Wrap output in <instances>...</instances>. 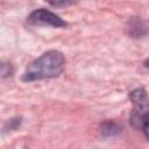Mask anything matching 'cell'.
<instances>
[{
  "instance_id": "cell-1",
  "label": "cell",
  "mask_w": 149,
  "mask_h": 149,
  "mask_svg": "<svg viewBox=\"0 0 149 149\" xmlns=\"http://www.w3.org/2000/svg\"><path fill=\"white\" fill-rule=\"evenodd\" d=\"M65 66L64 55L58 50H49L33 61L22 74L23 81H34L48 78H56Z\"/></svg>"
},
{
  "instance_id": "cell-3",
  "label": "cell",
  "mask_w": 149,
  "mask_h": 149,
  "mask_svg": "<svg viewBox=\"0 0 149 149\" xmlns=\"http://www.w3.org/2000/svg\"><path fill=\"white\" fill-rule=\"evenodd\" d=\"M149 120V100L134 105L129 115L130 125L136 129H142L143 125Z\"/></svg>"
},
{
  "instance_id": "cell-4",
  "label": "cell",
  "mask_w": 149,
  "mask_h": 149,
  "mask_svg": "<svg viewBox=\"0 0 149 149\" xmlns=\"http://www.w3.org/2000/svg\"><path fill=\"white\" fill-rule=\"evenodd\" d=\"M121 128L113 121H105L100 126V133L104 136H112L115 134H119Z\"/></svg>"
},
{
  "instance_id": "cell-2",
  "label": "cell",
  "mask_w": 149,
  "mask_h": 149,
  "mask_svg": "<svg viewBox=\"0 0 149 149\" xmlns=\"http://www.w3.org/2000/svg\"><path fill=\"white\" fill-rule=\"evenodd\" d=\"M27 21L33 26H51L56 28L68 26V23L63 19H61V16L45 8H38L31 12Z\"/></svg>"
},
{
  "instance_id": "cell-5",
  "label": "cell",
  "mask_w": 149,
  "mask_h": 149,
  "mask_svg": "<svg viewBox=\"0 0 149 149\" xmlns=\"http://www.w3.org/2000/svg\"><path fill=\"white\" fill-rule=\"evenodd\" d=\"M129 99L132 100L133 105H136V104H141V102H144V101H148V94L146 92V90L143 87H139V88H135L130 93H129Z\"/></svg>"
},
{
  "instance_id": "cell-6",
  "label": "cell",
  "mask_w": 149,
  "mask_h": 149,
  "mask_svg": "<svg viewBox=\"0 0 149 149\" xmlns=\"http://www.w3.org/2000/svg\"><path fill=\"white\" fill-rule=\"evenodd\" d=\"M142 132H143V134L146 135V137L149 140V120L143 125V127H142Z\"/></svg>"
},
{
  "instance_id": "cell-7",
  "label": "cell",
  "mask_w": 149,
  "mask_h": 149,
  "mask_svg": "<svg viewBox=\"0 0 149 149\" xmlns=\"http://www.w3.org/2000/svg\"><path fill=\"white\" fill-rule=\"evenodd\" d=\"M143 65H144V68H147V69H149V58L144 61V63H143Z\"/></svg>"
}]
</instances>
